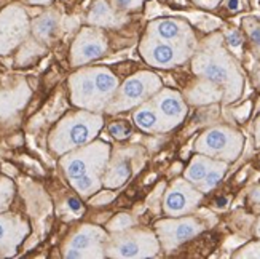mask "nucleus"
I'll list each match as a JSON object with an SVG mask.
<instances>
[{
    "mask_svg": "<svg viewBox=\"0 0 260 259\" xmlns=\"http://www.w3.org/2000/svg\"><path fill=\"white\" fill-rule=\"evenodd\" d=\"M251 200L254 202V204H260V186H258V187H255V189L252 190Z\"/></svg>",
    "mask_w": 260,
    "mask_h": 259,
    "instance_id": "obj_32",
    "label": "nucleus"
},
{
    "mask_svg": "<svg viewBox=\"0 0 260 259\" xmlns=\"http://www.w3.org/2000/svg\"><path fill=\"white\" fill-rule=\"evenodd\" d=\"M104 117L99 112L75 110L67 114L54 127L50 136V148L56 154H67L91 142L103 130Z\"/></svg>",
    "mask_w": 260,
    "mask_h": 259,
    "instance_id": "obj_4",
    "label": "nucleus"
},
{
    "mask_svg": "<svg viewBox=\"0 0 260 259\" xmlns=\"http://www.w3.org/2000/svg\"><path fill=\"white\" fill-rule=\"evenodd\" d=\"M150 101L156 107L158 114H160L166 131L177 128L187 117V112H188L187 103L184 96L180 95L177 90L161 87L150 98Z\"/></svg>",
    "mask_w": 260,
    "mask_h": 259,
    "instance_id": "obj_12",
    "label": "nucleus"
},
{
    "mask_svg": "<svg viewBox=\"0 0 260 259\" xmlns=\"http://www.w3.org/2000/svg\"><path fill=\"white\" fill-rule=\"evenodd\" d=\"M131 125L128 122H112L109 125V133L114 136L115 139L118 141H123V139H128L129 134H131Z\"/></svg>",
    "mask_w": 260,
    "mask_h": 259,
    "instance_id": "obj_25",
    "label": "nucleus"
},
{
    "mask_svg": "<svg viewBox=\"0 0 260 259\" xmlns=\"http://www.w3.org/2000/svg\"><path fill=\"white\" fill-rule=\"evenodd\" d=\"M106 257L134 259L153 257L161 251L156 234L149 229H126L109 235L106 242Z\"/></svg>",
    "mask_w": 260,
    "mask_h": 259,
    "instance_id": "obj_6",
    "label": "nucleus"
},
{
    "mask_svg": "<svg viewBox=\"0 0 260 259\" xmlns=\"http://www.w3.org/2000/svg\"><path fill=\"white\" fill-rule=\"evenodd\" d=\"M244 136L241 131L230 125H214L203 131L197 138L193 149L197 154L208 155L211 159L232 163L241 155Z\"/></svg>",
    "mask_w": 260,
    "mask_h": 259,
    "instance_id": "obj_5",
    "label": "nucleus"
},
{
    "mask_svg": "<svg viewBox=\"0 0 260 259\" xmlns=\"http://www.w3.org/2000/svg\"><path fill=\"white\" fill-rule=\"evenodd\" d=\"M161 87V78L155 72H136L118 87L117 93L110 99L106 110L109 114H120V112L134 109L145 103V101H149Z\"/></svg>",
    "mask_w": 260,
    "mask_h": 259,
    "instance_id": "obj_7",
    "label": "nucleus"
},
{
    "mask_svg": "<svg viewBox=\"0 0 260 259\" xmlns=\"http://www.w3.org/2000/svg\"><path fill=\"white\" fill-rule=\"evenodd\" d=\"M206 229V222L191 215L171 218L168 216L153 224V232L160 242L161 250L174 251L180 245L195 239Z\"/></svg>",
    "mask_w": 260,
    "mask_h": 259,
    "instance_id": "obj_9",
    "label": "nucleus"
},
{
    "mask_svg": "<svg viewBox=\"0 0 260 259\" xmlns=\"http://www.w3.org/2000/svg\"><path fill=\"white\" fill-rule=\"evenodd\" d=\"M191 72L201 80L216 85L225 104L235 103L243 95L244 77L240 64L223 47L222 36H211L191 56Z\"/></svg>",
    "mask_w": 260,
    "mask_h": 259,
    "instance_id": "obj_1",
    "label": "nucleus"
},
{
    "mask_svg": "<svg viewBox=\"0 0 260 259\" xmlns=\"http://www.w3.org/2000/svg\"><path fill=\"white\" fill-rule=\"evenodd\" d=\"M229 170V163L227 162H222V160H217L216 165H214L209 173L206 175V178L203 179V181L197 186V189L203 194H209L214 187H217V184L222 181V178L225 176Z\"/></svg>",
    "mask_w": 260,
    "mask_h": 259,
    "instance_id": "obj_21",
    "label": "nucleus"
},
{
    "mask_svg": "<svg viewBox=\"0 0 260 259\" xmlns=\"http://www.w3.org/2000/svg\"><path fill=\"white\" fill-rule=\"evenodd\" d=\"M233 257H236V259H260V239L257 237V240H252L249 243H246L244 246H241V248L233 254Z\"/></svg>",
    "mask_w": 260,
    "mask_h": 259,
    "instance_id": "obj_23",
    "label": "nucleus"
},
{
    "mask_svg": "<svg viewBox=\"0 0 260 259\" xmlns=\"http://www.w3.org/2000/svg\"><path fill=\"white\" fill-rule=\"evenodd\" d=\"M69 207L72 210H75V211H80L82 210V204L77 198H69Z\"/></svg>",
    "mask_w": 260,
    "mask_h": 259,
    "instance_id": "obj_31",
    "label": "nucleus"
},
{
    "mask_svg": "<svg viewBox=\"0 0 260 259\" xmlns=\"http://www.w3.org/2000/svg\"><path fill=\"white\" fill-rule=\"evenodd\" d=\"M34 34L37 36V39L48 42L54 37L56 29H58V16L54 13H45L40 18L34 21Z\"/></svg>",
    "mask_w": 260,
    "mask_h": 259,
    "instance_id": "obj_20",
    "label": "nucleus"
},
{
    "mask_svg": "<svg viewBox=\"0 0 260 259\" xmlns=\"http://www.w3.org/2000/svg\"><path fill=\"white\" fill-rule=\"evenodd\" d=\"M89 22L99 26H110L115 24V16L112 13V10L107 7L104 0H99V2L93 7L91 13H89Z\"/></svg>",
    "mask_w": 260,
    "mask_h": 259,
    "instance_id": "obj_22",
    "label": "nucleus"
},
{
    "mask_svg": "<svg viewBox=\"0 0 260 259\" xmlns=\"http://www.w3.org/2000/svg\"><path fill=\"white\" fill-rule=\"evenodd\" d=\"M147 34L155 39L171 43H185V45H197L193 31L190 29L187 22L174 19V18H163L155 19L147 27Z\"/></svg>",
    "mask_w": 260,
    "mask_h": 259,
    "instance_id": "obj_15",
    "label": "nucleus"
},
{
    "mask_svg": "<svg viewBox=\"0 0 260 259\" xmlns=\"http://www.w3.org/2000/svg\"><path fill=\"white\" fill-rule=\"evenodd\" d=\"M144 0H114V4L118 10H133L142 5Z\"/></svg>",
    "mask_w": 260,
    "mask_h": 259,
    "instance_id": "obj_27",
    "label": "nucleus"
},
{
    "mask_svg": "<svg viewBox=\"0 0 260 259\" xmlns=\"http://www.w3.org/2000/svg\"><path fill=\"white\" fill-rule=\"evenodd\" d=\"M203 197L205 194L185 178H177L169 184L163 195V213L171 218L191 215L200 207Z\"/></svg>",
    "mask_w": 260,
    "mask_h": 259,
    "instance_id": "obj_11",
    "label": "nucleus"
},
{
    "mask_svg": "<svg viewBox=\"0 0 260 259\" xmlns=\"http://www.w3.org/2000/svg\"><path fill=\"white\" fill-rule=\"evenodd\" d=\"M134 109L136 110L133 112V120L139 130H142L144 133H150V134L166 133L163 120L150 99Z\"/></svg>",
    "mask_w": 260,
    "mask_h": 259,
    "instance_id": "obj_18",
    "label": "nucleus"
},
{
    "mask_svg": "<svg viewBox=\"0 0 260 259\" xmlns=\"http://www.w3.org/2000/svg\"><path fill=\"white\" fill-rule=\"evenodd\" d=\"M110 152L112 148L107 142L94 139L62 157L61 165L66 178L82 197H91L103 187Z\"/></svg>",
    "mask_w": 260,
    "mask_h": 259,
    "instance_id": "obj_2",
    "label": "nucleus"
},
{
    "mask_svg": "<svg viewBox=\"0 0 260 259\" xmlns=\"http://www.w3.org/2000/svg\"><path fill=\"white\" fill-rule=\"evenodd\" d=\"M118 87V77L106 66L85 67L69 77L72 103L89 112L106 110Z\"/></svg>",
    "mask_w": 260,
    "mask_h": 259,
    "instance_id": "obj_3",
    "label": "nucleus"
},
{
    "mask_svg": "<svg viewBox=\"0 0 260 259\" xmlns=\"http://www.w3.org/2000/svg\"><path fill=\"white\" fill-rule=\"evenodd\" d=\"M254 234H255V237H258V239H260V216H258V219H257V222H255Z\"/></svg>",
    "mask_w": 260,
    "mask_h": 259,
    "instance_id": "obj_33",
    "label": "nucleus"
},
{
    "mask_svg": "<svg viewBox=\"0 0 260 259\" xmlns=\"http://www.w3.org/2000/svg\"><path fill=\"white\" fill-rule=\"evenodd\" d=\"M229 8H232V10H236V8H238V2H236V0H230Z\"/></svg>",
    "mask_w": 260,
    "mask_h": 259,
    "instance_id": "obj_34",
    "label": "nucleus"
},
{
    "mask_svg": "<svg viewBox=\"0 0 260 259\" xmlns=\"http://www.w3.org/2000/svg\"><path fill=\"white\" fill-rule=\"evenodd\" d=\"M227 42L230 47H240L243 43V39H241V34L238 31H230L227 32Z\"/></svg>",
    "mask_w": 260,
    "mask_h": 259,
    "instance_id": "obj_28",
    "label": "nucleus"
},
{
    "mask_svg": "<svg viewBox=\"0 0 260 259\" xmlns=\"http://www.w3.org/2000/svg\"><path fill=\"white\" fill-rule=\"evenodd\" d=\"M193 2L198 5V7H203V8H214L220 4V0H193Z\"/></svg>",
    "mask_w": 260,
    "mask_h": 259,
    "instance_id": "obj_29",
    "label": "nucleus"
},
{
    "mask_svg": "<svg viewBox=\"0 0 260 259\" xmlns=\"http://www.w3.org/2000/svg\"><path fill=\"white\" fill-rule=\"evenodd\" d=\"M216 159H211L208 155L203 154H195L191 157L190 163L187 165L185 171H184V178L187 179L188 183H191L195 187L206 178V175L209 173L211 168L216 165Z\"/></svg>",
    "mask_w": 260,
    "mask_h": 259,
    "instance_id": "obj_19",
    "label": "nucleus"
},
{
    "mask_svg": "<svg viewBox=\"0 0 260 259\" xmlns=\"http://www.w3.org/2000/svg\"><path fill=\"white\" fill-rule=\"evenodd\" d=\"M107 231L99 226L83 224L67 240L64 246V257H106Z\"/></svg>",
    "mask_w": 260,
    "mask_h": 259,
    "instance_id": "obj_10",
    "label": "nucleus"
},
{
    "mask_svg": "<svg viewBox=\"0 0 260 259\" xmlns=\"http://www.w3.org/2000/svg\"><path fill=\"white\" fill-rule=\"evenodd\" d=\"M11 195H13V184L8 179L0 178V211H4L10 205Z\"/></svg>",
    "mask_w": 260,
    "mask_h": 259,
    "instance_id": "obj_26",
    "label": "nucleus"
},
{
    "mask_svg": "<svg viewBox=\"0 0 260 259\" xmlns=\"http://www.w3.org/2000/svg\"><path fill=\"white\" fill-rule=\"evenodd\" d=\"M134 155V148L125 149V151H117L112 154L106 168V173L103 178V186L107 189H118L120 186L125 184L131 178L133 166L131 160Z\"/></svg>",
    "mask_w": 260,
    "mask_h": 259,
    "instance_id": "obj_16",
    "label": "nucleus"
},
{
    "mask_svg": "<svg viewBox=\"0 0 260 259\" xmlns=\"http://www.w3.org/2000/svg\"><path fill=\"white\" fill-rule=\"evenodd\" d=\"M107 51V39L104 32L98 29H83L77 36L72 50H71V63L72 66H83L91 63Z\"/></svg>",
    "mask_w": 260,
    "mask_h": 259,
    "instance_id": "obj_13",
    "label": "nucleus"
},
{
    "mask_svg": "<svg viewBox=\"0 0 260 259\" xmlns=\"http://www.w3.org/2000/svg\"><path fill=\"white\" fill-rule=\"evenodd\" d=\"M27 19L19 7H10L0 13V53H7L26 37Z\"/></svg>",
    "mask_w": 260,
    "mask_h": 259,
    "instance_id": "obj_14",
    "label": "nucleus"
},
{
    "mask_svg": "<svg viewBox=\"0 0 260 259\" xmlns=\"http://www.w3.org/2000/svg\"><path fill=\"white\" fill-rule=\"evenodd\" d=\"M29 232L27 224L18 216H0V251L7 254L15 253L16 246Z\"/></svg>",
    "mask_w": 260,
    "mask_h": 259,
    "instance_id": "obj_17",
    "label": "nucleus"
},
{
    "mask_svg": "<svg viewBox=\"0 0 260 259\" xmlns=\"http://www.w3.org/2000/svg\"><path fill=\"white\" fill-rule=\"evenodd\" d=\"M30 2H36V4H47L50 0H30Z\"/></svg>",
    "mask_w": 260,
    "mask_h": 259,
    "instance_id": "obj_35",
    "label": "nucleus"
},
{
    "mask_svg": "<svg viewBox=\"0 0 260 259\" xmlns=\"http://www.w3.org/2000/svg\"><path fill=\"white\" fill-rule=\"evenodd\" d=\"M195 50V45L163 42L149 34H145L139 45L142 60L156 69H173V67L182 66L193 56Z\"/></svg>",
    "mask_w": 260,
    "mask_h": 259,
    "instance_id": "obj_8",
    "label": "nucleus"
},
{
    "mask_svg": "<svg viewBox=\"0 0 260 259\" xmlns=\"http://www.w3.org/2000/svg\"><path fill=\"white\" fill-rule=\"evenodd\" d=\"M244 29L249 36L254 48H257V51H260V21L258 19H244Z\"/></svg>",
    "mask_w": 260,
    "mask_h": 259,
    "instance_id": "obj_24",
    "label": "nucleus"
},
{
    "mask_svg": "<svg viewBox=\"0 0 260 259\" xmlns=\"http://www.w3.org/2000/svg\"><path fill=\"white\" fill-rule=\"evenodd\" d=\"M254 136H255V142L257 146H260V116L255 120V125H254Z\"/></svg>",
    "mask_w": 260,
    "mask_h": 259,
    "instance_id": "obj_30",
    "label": "nucleus"
}]
</instances>
